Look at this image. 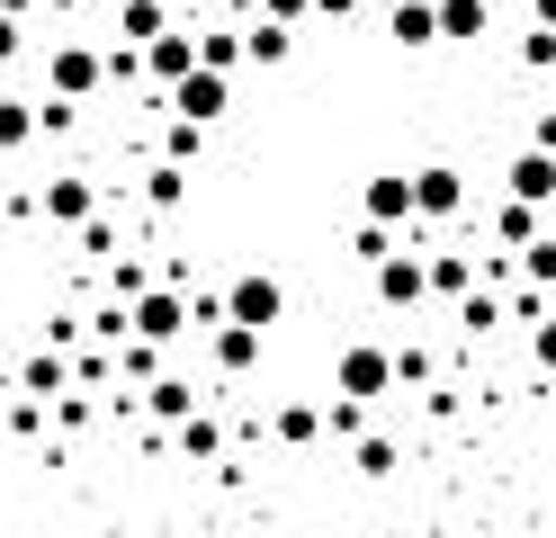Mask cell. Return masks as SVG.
Returning <instances> with one entry per match:
<instances>
[{"instance_id":"12","label":"cell","mask_w":556,"mask_h":538,"mask_svg":"<svg viewBox=\"0 0 556 538\" xmlns=\"http://www.w3.org/2000/svg\"><path fill=\"white\" fill-rule=\"evenodd\" d=\"M503 189H511V198H530V207H547V198H556V153H539V143H530V153H511Z\"/></svg>"},{"instance_id":"29","label":"cell","mask_w":556,"mask_h":538,"mask_svg":"<svg viewBox=\"0 0 556 538\" xmlns=\"http://www.w3.org/2000/svg\"><path fill=\"white\" fill-rule=\"evenodd\" d=\"M530 359H539V377H556V314L530 323Z\"/></svg>"},{"instance_id":"5","label":"cell","mask_w":556,"mask_h":538,"mask_svg":"<svg viewBox=\"0 0 556 538\" xmlns=\"http://www.w3.org/2000/svg\"><path fill=\"white\" fill-rule=\"evenodd\" d=\"M225 314H233V323H261V333H269V323L288 314V287H278L269 270H242V278L225 287Z\"/></svg>"},{"instance_id":"26","label":"cell","mask_w":556,"mask_h":538,"mask_svg":"<svg viewBox=\"0 0 556 538\" xmlns=\"http://www.w3.org/2000/svg\"><path fill=\"white\" fill-rule=\"evenodd\" d=\"M520 278H530V287H556V242H547V234L520 251Z\"/></svg>"},{"instance_id":"13","label":"cell","mask_w":556,"mask_h":538,"mask_svg":"<svg viewBox=\"0 0 556 538\" xmlns=\"http://www.w3.org/2000/svg\"><path fill=\"white\" fill-rule=\"evenodd\" d=\"M539 234H547V215H539L530 198H511V189H503V207H494V242H503V251H530Z\"/></svg>"},{"instance_id":"33","label":"cell","mask_w":556,"mask_h":538,"mask_svg":"<svg viewBox=\"0 0 556 538\" xmlns=\"http://www.w3.org/2000/svg\"><path fill=\"white\" fill-rule=\"evenodd\" d=\"M351 251H359V261L377 270V261H387V251H395V242H387V225H359V242H351Z\"/></svg>"},{"instance_id":"28","label":"cell","mask_w":556,"mask_h":538,"mask_svg":"<svg viewBox=\"0 0 556 538\" xmlns=\"http://www.w3.org/2000/svg\"><path fill=\"white\" fill-rule=\"evenodd\" d=\"M458 323H467V333H494V323H503V305L476 287V297H458Z\"/></svg>"},{"instance_id":"24","label":"cell","mask_w":556,"mask_h":538,"mask_svg":"<svg viewBox=\"0 0 556 538\" xmlns=\"http://www.w3.org/2000/svg\"><path fill=\"white\" fill-rule=\"evenodd\" d=\"M242 36H252V63H288V46H296V27H278V18H252Z\"/></svg>"},{"instance_id":"36","label":"cell","mask_w":556,"mask_h":538,"mask_svg":"<svg viewBox=\"0 0 556 538\" xmlns=\"http://www.w3.org/2000/svg\"><path fill=\"white\" fill-rule=\"evenodd\" d=\"M18 46H27V36H18V18H10V10H0V63H10Z\"/></svg>"},{"instance_id":"7","label":"cell","mask_w":556,"mask_h":538,"mask_svg":"<svg viewBox=\"0 0 556 538\" xmlns=\"http://www.w3.org/2000/svg\"><path fill=\"white\" fill-rule=\"evenodd\" d=\"M413 198H422V225H448V215L467 207V171H448V162H422V171H413Z\"/></svg>"},{"instance_id":"31","label":"cell","mask_w":556,"mask_h":538,"mask_svg":"<svg viewBox=\"0 0 556 538\" xmlns=\"http://www.w3.org/2000/svg\"><path fill=\"white\" fill-rule=\"evenodd\" d=\"M144 287H153V278H144V270H135V261H117V270H109V297H126V305H135V297H144Z\"/></svg>"},{"instance_id":"40","label":"cell","mask_w":556,"mask_h":538,"mask_svg":"<svg viewBox=\"0 0 556 538\" xmlns=\"http://www.w3.org/2000/svg\"><path fill=\"white\" fill-rule=\"evenodd\" d=\"M368 10H395V0H368Z\"/></svg>"},{"instance_id":"21","label":"cell","mask_w":556,"mask_h":538,"mask_svg":"<svg viewBox=\"0 0 556 538\" xmlns=\"http://www.w3.org/2000/svg\"><path fill=\"white\" fill-rule=\"evenodd\" d=\"M351 458H359V476H395V466H404V449L387 440V430H359V440H351Z\"/></svg>"},{"instance_id":"37","label":"cell","mask_w":556,"mask_h":538,"mask_svg":"<svg viewBox=\"0 0 556 538\" xmlns=\"http://www.w3.org/2000/svg\"><path fill=\"white\" fill-rule=\"evenodd\" d=\"M315 10H324V18H351V10H368V0H315Z\"/></svg>"},{"instance_id":"30","label":"cell","mask_w":556,"mask_h":538,"mask_svg":"<svg viewBox=\"0 0 556 538\" xmlns=\"http://www.w3.org/2000/svg\"><path fill=\"white\" fill-rule=\"evenodd\" d=\"M520 63L547 72V63H556V27H530V36H520Z\"/></svg>"},{"instance_id":"16","label":"cell","mask_w":556,"mask_h":538,"mask_svg":"<svg viewBox=\"0 0 556 538\" xmlns=\"http://www.w3.org/2000/svg\"><path fill=\"white\" fill-rule=\"evenodd\" d=\"M440 36H448V46H476V36H494V0H440Z\"/></svg>"},{"instance_id":"3","label":"cell","mask_w":556,"mask_h":538,"mask_svg":"<svg viewBox=\"0 0 556 538\" xmlns=\"http://www.w3.org/2000/svg\"><path fill=\"white\" fill-rule=\"evenodd\" d=\"M189 323H198V305L180 297V287H144V297H135V341H189Z\"/></svg>"},{"instance_id":"35","label":"cell","mask_w":556,"mask_h":538,"mask_svg":"<svg viewBox=\"0 0 556 538\" xmlns=\"http://www.w3.org/2000/svg\"><path fill=\"white\" fill-rule=\"evenodd\" d=\"M530 143H539V153H556V108H539V126H530Z\"/></svg>"},{"instance_id":"27","label":"cell","mask_w":556,"mask_h":538,"mask_svg":"<svg viewBox=\"0 0 556 538\" xmlns=\"http://www.w3.org/2000/svg\"><path fill=\"white\" fill-rule=\"evenodd\" d=\"M198 135H206V126H189V117H170V126H162V153H170V162H198Z\"/></svg>"},{"instance_id":"14","label":"cell","mask_w":556,"mask_h":538,"mask_svg":"<svg viewBox=\"0 0 556 538\" xmlns=\"http://www.w3.org/2000/svg\"><path fill=\"white\" fill-rule=\"evenodd\" d=\"M387 36H395V46H440V0H395Z\"/></svg>"},{"instance_id":"25","label":"cell","mask_w":556,"mask_h":538,"mask_svg":"<svg viewBox=\"0 0 556 538\" xmlns=\"http://www.w3.org/2000/svg\"><path fill=\"white\" fill-rule=\"evenodd\" d=\"M144 198H153V207H180V198H189V162H162V171L144 179Z\"/></svg>"},{"instance_id":"32","label":"cell","mask_w":556,"mask_h":538,"mask_svg":"<svg viewBox=\"0 0 556 538\" xmlns=\"http://www.w3.org/2000/svg\"><path fill=\"white\" fill-rule=\"evenodd\" d=\"M81 251H90V261H109V251H117V234H109V215H90V225H81Z\"/></svg>"},{"instance_id":"19","label":"cell","mask_w":556,"mask_h":538,"mask_svg":"<svg viewBox=\"0 0 556 538\" xmlns=\"http://www.w3.org/2000/svg\"><path fill=\"white\" fill-rule=\"evenodd\" d=\"M269 430H278L288 449H305V440H324L332 422H324V404H278V413H269Z\"/></svg>"},{"instance_id":"6","label":"cell","mask_w":556,"mask_h":538,"mask_svg":"<svg viewBox=\"0 0 556 538\" xmlns=\"http://www.w3.org/2000/svg\"><path fill=\"white\" fill-rule=\"evenodd\" d=\"M359 207H368V225H413V215H422V198H413V171H377L368 189H359Z\"/></svg>"},{"instance_id":"39","label":"cell","mask_w":556,"mask_h":538,"mask_svg":"<svg viewBox=\"0 0 556 538\" xmlns=\"http://www.w3.org/2000/svg\"><path fill=\"white\" fill-rule=\"evenodd\" d=\"M46 10H81V0H46Z\"/></svg>"},{"instance_id":"34","label":"cell","mask_w":556,"mask_h":538,"mask_svg":"<svg viewBox=\"0 0 556 538\" xmlns=\"http://www.w3.org/2000/svg\"><path fill=\"white\" fill-rule=\"evenodd\" d=\"M305 10H315V0H261V18H278V27H296Z\"/></svg>"},{"instance_id":"10","label":"cell","mask_w":556,"mask_h":538,"mask_svg":"<svg viewBox=\"0 0 556 538\" xmlns=\"http://www.w3.org/2000/svg\"><path fill=\"white\" fill-rule=\"evenodd\" d=\"M261 323H216V333H206V350H216V368L225 377H242V368H261Z\"/></svg>"},{"instance_id":"2","label":"cell","mask_w":556,"mask_h":538,"mask_svg":"<svg viewBox=\"0 0 556 538\" xmlns=\"http://www.w3.org/2000/svg\"><path fill=\"white\" fill-rule=\"evenodd\" d=\"M162 108H170V117H189V126H216L225 108H233V72H216V63H198L189 82H170V90H162Z\"/></svg>"},{"instance_id":"22","label":"cell","mask_w":556,"mask_h":538,"mask_svg":"<svg viewBox=\"0 0 556 538\" xmlns=\"http://www.w3.org/2000/svg\"><path fill=\"white\" fill-rule=\"evenodd\" d=\"M431 297H476V270H467V251H440V261H431Z\"/></svg>"},{"instance_id":"11","label":"cell","mask_w":556,"mask_h":538,"mask_svg":"<svg viewBox=\"0 0 556 538\" xmlns=\"http://www.w3.org/2000/svg\"><path fill=\"white\" fill-rule=\"evenodd\" d=\"M144 72H153L162 90H170V82H189V72H198V36H189V27L153 36V46H144Z\"/></svg>"},{"instance_id":"15","label":"cell","mask_w":556,"mask_h":538,"mask_svg":"<svg viewBox=\"0 0 556 538\" xmlns=\"http://www.w3.org/2000/svg\"><path fill=\"white\" fill-rule=\"evenodd\" d=\"M18 386L37 395V404H54V395H73V359H63V350L46 341V350H37V359H27V368H18Z\"/></svg>"},{"instance_id":"20","label":"cell","mask_w":556,"mask_h":538,"mask_svg":"<svg viewBox=\"0 0 556 538\" xmlns=\"http://www.w3.org/2000/svg\"><path fill=\"white\" fill-rule=\"evenodd\" d=\"M144 413H153V422H189V413H198L189 377H153V386H144Z\"/></svg>"},{"instance_id":"41","label":"cell","mask_w":556,"mask_h":538,"mask_svg":"<svg viewBox=\"0 0 556 538\" xmlns=\"http://www.w3.org/2000/svg\"><path fill=\"white\" fill-rule=\"evenodd\" d=\"M109 10H117V0H109Z\"/></svg>"},{"instance_id":"8","label":"cell","mask_w":556,"mask_h":538,"mask_svg":"<svg viewBox=\"0 0 556 538\" xmlns=\"http://www.w3.org/2000/svg\"><path fill=\"white\" fill-rule=\"evenodd\" d=\"M37 207H46V225H90V215H99V189H90V179L81 171H63V179H46V189H37Z\"/></svg>"},{"instance_id":"18","label":"cell","mask_w":556,"mask_h":538,"mask_svg":"<svg viewBox=\"0 0 556 538\" xmlns=\"http://www.w3.org/2000/svg\"><path fill=\"white\" fill-rule=\"evenodd\" d=\"M37 126H46L37 99H0V153H27V143H37Z\"/></svg>"},{"instance_id":"38","label":"cell","mask_w":556,"mask_h":538,"mask_svg":"<svg viewBox=\"0 0 556 538\" xmlns=\"http://www.w3.org/2000/svg\"><path fill=\"white\" fill-rule=\"evenodd\" d=\"M530 18H539V27H556V0H530Z\"/></svg>"},{"instance_id":"4","label":"cell","mask_w":556,"mask_h":538,"mask_svg":"<svg viewBox=\"0 0 556 538\" xmlns=\"http://www.w3.org/2000/svg\"><path fill=\"white\" fill-rule=\"evenodd\" d=\"M99 82H109V54H99V46H54L46 54V90L54 99H90Z\"/></svg>"},{"instance_id":"17","label":"cell","mask_w":556,"mask_h":538,"mask_svg":"<svg viewBox=\"0 0 556 538\" xmlns=\"http://www.w3.org/2000/svg\"><path fill=\"white\" fill-rule=\"evenodd\" d=\"M117 36H126L135 54H144L153 36H170V10H162V0H117Z\"/></svg>"},{"instance_id":"9","label":"cell","mask_w":556,"mask_h":538,"mask_svg":"<svg viewBox=\"0 0 556 538\" xmlns=\"http://www.w3.org/2000/svg\"><path fill=\"white\" fill-rule=\"evenodd\" d=\"M377 297L413 314V305L431 297V261H413V251H387V261H377Z\"/></svg>"},{"instance_id":"1","label":"cell","mask_w":556,"mask_h":538,"mask_svg":"<svg viewBox=\"0 0 556 538\" xmlns=\"http://www.w3.org/2000/svg\"><path fill=\"white\" fill-rule=\"evenodd\" d=\"M404 377H395V350L387 341H351L332 359V395H359V404H377V395H395Z\"/></svg>"},{"instance_id":"23","label":"cell","mask_w":556,"mask_h":538,"mask_svg":"<svg viewBox=\"0 0 556 538\" xmlns=\"http://www.w3.org/2000/svg\"><path fill=\"white\" fill-rule=\"evenodd\" d=\"M170 440H180V458H216V449H225V430L206 422V413H189V422H170Z\"/></svg>"}]
</instances>
